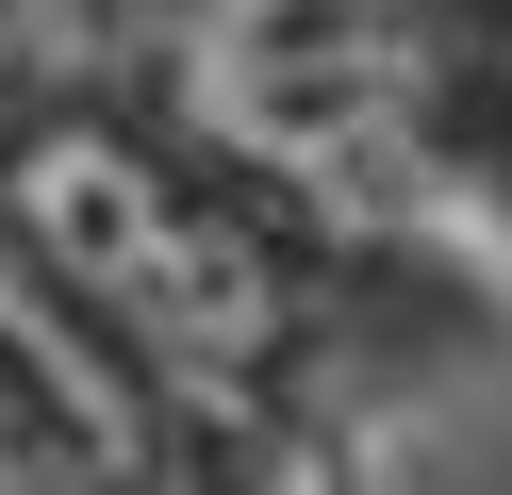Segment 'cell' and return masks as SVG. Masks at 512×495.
<instances>
[{
    "label": "cell",
    "instance_id": "6da1fadb",
    "mask_svg": "<svg viewBox=\"0 0 512 495\" xmlns=\"http://www.w3.org/2000/svg\"><path fill=\"white\" fill-rule=\"evenodd\" d=\"M182 116L347 231L430 215V17L413 0H182Z\"/></svg>",
    "mask_w": 512,
    "mask_h": 495
},
{
    "label": "cell",
    "instance_id": "7a4b0ae2",
    "mask_svg": "<svg viewBox=\"0 0 512 495\" xmlns=\"http://www.w3.org/2000/svg\"><path fill=\"white\" fill-rule=\"evenodd\" d=\"M0 479H166V396L100 347V314L34 248H0Z\"/></svg>",
    "mask_w": 512,
    "mask_h": 495
},
{
    "label": "cell",
    "instance_id": "3957f363",
    "mask_svg": "<svg viewBox=\"0 0 512 495\" xmlns=\"http://www.w3.org/2000/svg\"><path fill=\"white\" fill-rule=\"evenodd\" d=\"M100 83V0H0V116Z\"/></svg>",
    "mask_w": 512,
    "mask_h": 495
}]
</instances>
